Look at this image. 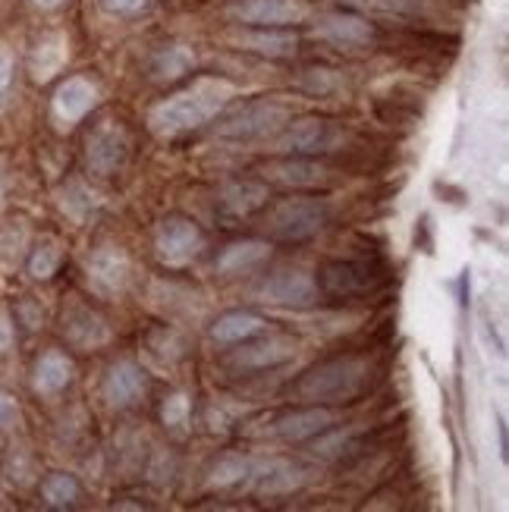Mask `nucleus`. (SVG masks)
Returning <instances> with one entry per match:
<instances>
[{"instance_id":"obj_1","label":"nucleus","mask_w":509,"mask_h":512,"mask_svg":"<svg viewBox=\"0 0 509 512\" xmlns=\"http://www.w3.org/2000/svg\"><path fill=\"white\" fill-rule=\"evenodd\" d=\"M233 95H236V88L227 79H198L189 88H183V92L154 104L148 114V126L154 136L173 139V136H180V132L198 129L208 120H214Z\"/></svg>"},{"instance_id":"obj_2","label":"nucleus","mask_w":509,"mask_h":512,"mask_svg":"<svg viewBox=\"0 0 509 512\" xmlns=\"http://www.w3.org/2000/svg\"><path fill=\"white\" fill-rule=\"evenodd\" d=\"M371 384V362L362 355H340L308 368L293 384V396L308 406L324 403H349L368 390Z\"/></svg>"},{"instance_id":"obj_3","label":"nucleus","mask_w":509,"mask_h":512,"mask_svg":"<svg viewBox=\"0 0 509 512\" xmlns=\"http://www.w3.org/2000/svg\"><path fill=\"white\" fill-rule=\"evenodd\" d=\"M384 271L374 261H330L321 271V293L337 302H356L384 286Z\"/></svg>"},{"instance_id":"obj_4","label":"nucleus","mask_w":509,"mask_h":512,"mask_svg":"<svg viewBox=\"0 0 509 512\" xmlns=\"http://www.w3.org/2000/svg\"><path fill=\"white\" fill-rule=\"evenodd\" d=\"M324 224H327V208L318 198H283L268 217V230L280 242H305L318 236Z\"/></svg>"},{"instance_id":"obj_5","label":"nucleus","mask_w":509,"mask_h":512,"mask_svg":"<svg viewBox=\"0 0 509 512\" xmlns=\"http://www.w3.org/2000/svg\"><path fill=\"white\" fill-rule=\"evenodd\" d=\"M129 151H132V142H129L126 126L117 123V120H104V123H98L92 132H88L85 164L98 176H114V173H120L126 167Z\"/></svg>"},{"instance_id":"obj_6","label":"nucleus","mask_w":509,"mask_h":512,"mask_svg":"<svg viewBox=\"0 0 509 512\" xmlns=\"http://www.w3.org/2000/svg\"><path fill=\"white\" fill-rule=\"evenodd\" d=\"M286 120H290V110L274 101H255L239 107L236 114H230L224 123H217V136L220 139H233V142H249L277 132Z\"/></svg>"},{"instance_id":"obj_7","label":"nucleus","mask_w":509,"mask_h":512,"mask_svg":"<svg viewBox=\"0 0 509 512\" xmlns=\"http://www.w3.org/2000/svg\"><path fill=\"white\" fill-rule=\"evenodd\" d=\"M205 249V236L192 220L186 217H167L161 220L158 233H154V255L167 267H186Z\"/></svg>"},{"instance_id":"obj_8","label":"nucleus","mask_w":509,"mask_h":512,"mask_svg":"<svg viewBox=\"0 0 509 512\" xmlns=\"http://www.w3.org/2000/svg\"><path fill=\"white\" fill-rule=\"evenodd\" d=\"M349 142V136L327 120L318 117H308L293 123L290 129L283 132L277 139V151H290V154H330V151H340Z\"/></svg>"},{"instance_id":"obj_9","label":"nucleus","mask_w":509,"mask_h":512,"mask_svg":"<svg viewBox=\"0 0 509 512\" xmlns=\"http://www.w3.org/2000/svg\"><path fill=\"white\" fill-rule=\"evenodd\" d=\"M255 299L283 308H312L318 302V283L305 271H277L255 289Z\"/></svg>"},{"instance_id":"obj_10","label":"nucleus","mask_w":509,"mask_h":512,"mask_svg":"<svg viewBox=\"0 0 509 512\" xmlns=\"http://www.w3.org/2000/svg\"><path fill=\"white\" fill-rule=\"evenodd\" d=\"M85 274H88V283L95 286V293L117 296L129 286L132 264H129V255L120 246H101V249H95L92 255H88Z\"/></svg>"},{"instance_id":"obj_11","label":"nucleus","mask_w":509,"mask_h":512,"mask_svg":"<svg viewBox=\"0 0 509 512\" xmlns=\"http://www.w3.org/2000/svg\"><path fill=\"white\" fill-rule=\"evenodd\" d=\"M230 16L258 29H277L290 26V22H302L308 16V7L302 0H239V4L230 7Z\"/></svg>"},{"instance_id":"obj_12","label":"nucleus","mask_w":509,"mask_h":512,"mask_svg":"<svg viewBox=\"0 0 509 512\" xmlns=\"http://www.w3.org/2000/svg\"><path fill=\"white\" fill-rule=\"evenodd\" d=\"M63 337L70 346H76L82 352H92V349H101L110 343V324L95 308L76 302L63 311Z\"/></svg>"},{"instance_id":"obj_13","label":"nucleus","mask_w":509,"mask_h":512,"mask_svg":"<svg viewBox=\"0 0 509 512\" xmlns=\"http://www.w3.org/2000/svg\"><path fill=\"white\" fill-rule=\"evenodd\" d=\"M98 101V92H95V85L82 79V76H73V79H66L60 82V88L54 92V101H51V114H54V123L60 129H70L76 126L88 110L95 107Z\"/></svg>"},{"instance_id":"obj_14","label":"nucleus","mask_w":509,"mask_h":512,"mask_svg":"<svg viewBox=\"0 0 509 512\" xmlns=\"http://www.w3.org/2000/svg\"><path fill=\"white\" fill-rule=\"evenodd\" d=\"M104 399H107V406H114V409H129V406H136L139 399L145 396L148 384H145V374L136 362H114L107 368V377H104Z\"/></svg>"},{"instance_id":"obj_15","label":"nucleus","mask_w":509,"mask_h":512,"mask_svg":"<svg viewBox=\"0 0 509 512\" xmlns=\"http://www.w3.org/2000/svg\"><path fill=\"white\" fill-rule=\"evenodd\" d=\"M296 355V340L290 337H268V340H258L242 346L230 355V365L242 368V371H264V368H274L290 362Z\"/></svg>"},{"instance_id":"obj_16","label":"nucleus","mask_w":509,"mask_h":512,"mask_svg":"<svg viewBox=\"0 0 509 512\" xmlns=\"http://www.w3.org/2000/svg\"><path fill=\"white\" fill-rule=\"evenodd\" d=\"M330 425H334V412L324 409V406H308V409H299V412H290L283 415L274 431L290 440V443H299V440H312L318 434H324Z\"/></svg>"},{"instance_id":"obj_17","label":"nucleus","mask_w":509,"mask_h":512,"mask_svg":"<svg viewBox=\"0 0 509 512\" xmlns=\"http://www.w3.org/2000/svg\"><path fill=\"white\" fill-rule=\"evenodd\" d=\"M271 176L274 183L280 186H293V189H315L330 183V170L318 161H308V158H293V161H277L264 170Z\"/></svg>"},{"instance_id":"obj_18","label":"nucleus","mask_w":509,"mask_h":512,"mask_svg":"<svg viewBox=\"0 0 509 512\" xmlns=\"http://www.w3.org/2000/svg\"><path fill=\"white\" fill-rule=\"evenodd\" d=\"M73 381V362L66 359L63 352L57 349H48L38 355L35 362V371H32V387L41 393V396H54L60 390H66Z\"/></svg>"},{"instance_id":"obj_19","label":"nucleus","mask_w":509,"mask_h":512,"mask_svg":"<svg viewBox=\"0 0 509 512\" xmlns=\"http://www.w3.org/2000/svg\"><path fill=\"white\" fill-rule=\"evenodd\" d=\"M268 198H271L268 186H261V183H249V180L230 183V186H224V192H220V214L230 220H242L268 205Z\"/></svg>"},{"instance_id":"obj_20","label":"nucleus","mask_w":509,"mask_h":512,"mask_svg":"<svg viewBox=\"0 0 509 512\" xmlns=\"http://www.w3.org/2000/svg\"><path fill=\"white\" fill-rule=\"evenodd\" d=\"M261 481H258V491L268 494V497H277V494H293L299 487L308 481V472L299 469V465L286 462V459H271L261 465Z\"/></svg>"},{"instance_id":"obj_21","label":"nucleus","mask_w":509,"mask_h":512,"mask_svg":"<svg viewBox=\"0 0 509 512\" xmlns=\"http://www.w3.org/2000/svg\"><path fill=\"white\" fill-rule=\"evenodd\" d=\"M66 54H70V51H66V38H63L60 32L41 35V38H38V44L32 48V60H29L32 76H35L38 82H48L54 73H60V70H63Z\"/></svg>"},{"instance_id":"obj_22","label":"nucleus","mask_w":509,"mask_h":512,"mask_svg":"<svg viewBox=\"0 0 509 512\" xmlns=\"http://www.w3.org/2000/svg\"><path fill=\"white\" fill-rule=\"evenodd\" d=\"M264 330V318L252 315V311H227L220 315L211 327V337L220 343H246Z\"/></svg>"},{"instance_id":"obj_23","label":"nucleus","mask_w":509,"mask_h":512,"mask_svg":"<svg viewBox=\"0 0 509 512\" xmlns=\"http://www.w3.org/2000/svg\"><path fill=\"white\" fill-rule=\"evenodd\" d=\"M268 242H258V239H246V242H233L217 258V271L220 274H239V271H249V267L261 264L268 258Z\"/></svg>"},{"instance_id":"obj_24","label":"nucleus","mask_w":509,"mask_h":512,"mask_svg":"<svg viewBox=\"0 0 509 512\" xmlns=\"http://www.w3.org/2000/svg\"><path fill=\"white\" fill-rule=\"evenodd\" d=\"M318 35H324L330 41H340V44H365V41H371V26L359 16L334 13L318 22Z\"/></svg>"},{"instance_id":"obj_25","label":"nucleus","mask_w":509,"mask_h":512,"mask_svg":"<svg viewBox=\"0 0 509 512\" xmlns=\"http://www.w3.org/2000/svg\"><path fill=\"white\" fill-rule=\"evenodd\" d=\"M101 195L95 189H88L82 180H73V183H66L63 192H60V208L70 214L76 224H85L88 217H95L101 211Z\"/></svg>"},{"instance_id":"obj_26","label":"nucleus","mask_w":509,"mask_h":512,"mask_svg":"<svg viewBox=\"0 0 509 512\" xmlns=\"http://www.w3.org/2000/svg\"><path fill=\"white\" fill-rule=\"evenodd\" d=\"M239 44L246 51H255V54H268V57H286L296 51V35H286V32H242L239 35Z\"/></svg>"},{"instance_id":"obj_27","label":"nucleus","mask_w":509,"mask_h":512,"mask_svg":"<svg viewBox=\"0 0 509 512\" xmlns=\"http://www.w3.org/2000/svg\"><path fill=\"white\" fill-rule=\"evenodd\" d=\"M79 494H82L79 481L73 475H66V472H54V475L44 478V484H41V497H44V503H48L51 509H70V506H76Z\"/></svg>"},{"instance_id":"obj_28","label":"nucleus","mask_w":509,"mask_h":512,"mask_svg":"<svg viewBox=\"0 0 509 512\" xmlns=\"http://www.w3.org/2000/svg\"><path fill=\"white\" fill-rule=\"evenodd\" d=\"M60 267V246L54 239H41L38 246L32 249V258H29V274L35 280H48L57 274Z\"/></svg>"},{"instance_id":"obj_29","label":"nucleus","mask_w":509,"mask_h":512,"mask_svg":"<svg viewBox=\"0 0 509 512\" xmlns=\"http://www.w3.org/2000/svg\"><path fill=\"white\" fill-rule=\"evenodd\" d=\"M195 63L192 51L183 48V44H173V48H167L158 60H154V73H158V79H176L189 73V66Z\"/></svg>"},{"instance_id":"obj_30","label":"nucleus","mask_w":509,"mask_h":512,"mask_svg":"<svg viewBox=\"0 0 509 512\" xmlns=\"http://www.w3.org/2000/svg\"><path fill=\"white\" fill-rule=\"evenodd\" d=\"M249 472H252V462L249 459H242V456H224V459L214 462L211 484L214 487H233V484H239L242 478H246Z\"/></svg>"},{"instance_id":"obj_31","label":"nucleus","mask_w":509,"mask_h":512,"mask_svg":"<svg viewBox=\"0 0 509 512\" xmlns=\"http://www.w3.org/2000/svg\"><path fill=\"white\" fill-rule=\"evenodd\" d=\"M189 412H192V406H189L186 393H170L161 403V418H164V425H170V428H183L189 421Z\"/></svg>"},{"instance_id":"obj_32","label":"nucleus","mask_w":509,"mask_h":512,"mask_svg":"<svg viewBox=\"0 0 509 512\" xmlns=\"http://www.w3.org/2000/svg\"><path fill=\"white\" fill-rule=\"evenodd\" d=\"M13 82H16V57L7 44H0V110H7L10 104Z\"/></svg>"},{"instance_id":"obj_33","label":"nucleus","mask_w":509,"mask_h":512,"mask_svg":"<svg viewBox=\"0 0 509 512\" xmlns=\"http://www.w3.org/2000/svg\"><path fill=\"white\" fill-rule=\"evenodd\" d=\"M148 346L154 355H167V362H176L183 355V340L173 330H154L148 337Z\"/></svg>"},{"instance_id":"obj_34","label":"nucleus","mask_w":509,"mask_h":512,"mask_svg":"<svg viewBox=\"0 0 509 512\" xmlns=\"http://www.w3.org/2000/svg\"><path fill=\"white\" fill-rule=\"evenodd\" d=\"M346 443H349V437L346 434H327L324 440H318L315 443V453L321 456V459H334V456H340L343 453V447H346Z\"/></svg>"},{"instance_id":"obj_35","label":"nucleus","mask_w":509,"mask_h":512,"mask_svg":"<svg viewBox=\"0 0 509 512\" xmlns=\"http://www.w3.org/2000/svg\"><path fill=\"white\" fill-rule=\"evenodd\" d=\"M107 13H117V16H136L148 7V0H101Z\"/></svg>"},{"instance_id":"obj_36","label":"nucleus","mask_w":509,"mask_h":512,"mask_svg":"<svg viewBox=\"0 0 509 512\" xmlns=\"http://www.w3.org/2000/svg\"><path fill=\"white\" fill-rule=\"evenodd\" d=\"M13 340H16V330H13V318L7 308H0V355L13 349Z\"/></svg>"},{"instance_id":"obj_37","label":"nucleus","mask_w":509,"mask_h":512,"mask_svg":"<svg viewBox=\"0 0 509 512\" xmlns=\"http://www.w3.org/2000/svg\"><path fill=\"white\" fill-rule=\"evenodd\" d=\"M16 399L7 393V390H0V428H4V425H10V421L16 418Z\"/></svg>"},{"instance_id":"obj_38","label":"nucleus","mask_w":509,"mask_h":512,"mask_svg":"<svg viewBox=\"0 0 509 512\" xmlns=\"http://www.w3.org/2000/svg\"><path fill=\"white\" fill-rule=\"evenodd\" d=\"M35 7H41V10H57V7H63L66 0H32Z\"/></svg>"},{"instance_id":"obj_39","label":"nucleus","mask_w":509,"mask_h":512,"mask_svg":"<svg viewBox=\"0 0 509 512\" xmlns=\"http://www.w3.org/2000/svg\"><path fill=\"white\" fill-rule=\"evenodd\" d=\"M4 192H7V167L0 161V202H4Z\"/></svg>"}]
</instances>
